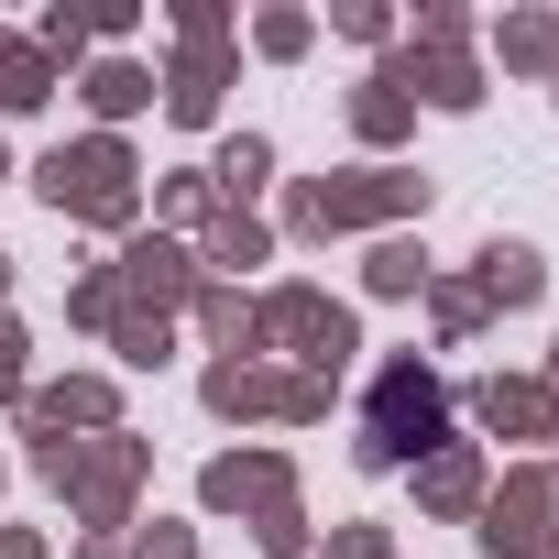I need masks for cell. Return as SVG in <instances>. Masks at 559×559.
<instances>
[{"label":"cell","instance_id":"1","mask_svg":"<svg viewBox=\"0 0 559 559\" xmlns=\"http://www.w3.org/2000/svg\"><path fill=\"white\" fill-rule=\"evenodd\" d=\"M439 417H450L439 373H428V362H384V373H373V406H362V461L395 472V461L439 450Z\"/></svg>","mask_w":559,"mask_h":559},{"label":"cell","instance_id":"2","mask_svg":"<svg viewBox=\"0 0 559 559\" xmlns=\"http://www.w3.org/2000/svg\"><path fill=\"white\" fill-rule=\"evenodd\" d=\"M143 461H154V450H143V439H121V428H110V439H34V472H45V483H67L88 526H121V504H132Z\"/></svg>","mask_w":559,"mask_h":559},{"label":"cell","instance_id":"3","mask_svg":"<svg viewBox=\"0 0 559 559\" xmlns=\"http://www.w3.org/2000/svg\"><path fill=\"white\" fill-rule=\"evenodd\" d=\"M34 176H45V198H56L67 219H99V230H121V219H132V198H143V187H132V154H121L110 132H88V143H56Z\"/></svg>","mask_w":559,"mask_h":559},{"label":"cell","instance_id":"4","mask_svg":"<svg viewBox=\"0 0 559 559\" xmlns=\"http://www.w3.org/2000/svg\"><path fill=\"white\" fill-rule=\"evenodd\" d=\"M395 209H428V176L373 165V176H319V187H297V198H286V230H297V241H330V230H362V219H395Z\"/></svg>","mask_w":559,"mask_h":559},{"label":"cell","instance_id":"5","mask_svg":"<svg viewBox=\"0 0 559 559\" xmlns=\"http://www.w3.org/2000/svg\"><path fill=\"white\" fill-rule=\"evenodd\" d=\"M252 341H286V352L308 362V384H330V373L352 362V308H330L319 286H286V297L252 308Z\"/></svg>","mask_w":559,"mask_h":559},{"label":"cell","instance_id":"6","mask_svg":"<svg viewBox=\"0 0 559 559\" xmlns=\"http://www.w3.org/2000/svg\"><path fill=\"white\" fill-rule=\"evenodd\" d=\"M559 472H515L493 504H483V548L493 559H559Z\"/></svg>","mask_w":559,"mask_h":559},{"label":"cell","instance_id":"7","mask_svg":"<svg viewBox=\"0 0 559 559\" xmlns=\"http://www.w3.org/2000/svg\"><path fill=\"white\" fill-rule=\"evenodd\" d=\"M110 274H121V308H132V319H165V297H198V252H187V241H165V230H154V241H132Z\"/></svg>","mask_w":559,"mask_h":559},{"label":"cell","instance_id":"8","mask_svg":"<svg viewBox=\"0 0 559 559\" xmlns=\"http://www.w3.org/2000/svg\"><path fill=\"white\" fill-rule=\"evenodd\" d=\"M198 493H209L219 515H230V504H252V526H263V515H286V504H297V472L274 461V450H230V461H209V483H198Z\"/></svg>","mask_w":559,"mask_h":559},{"label":"cell","instance_id":"9","mask_svg":"<svg viewBox=\"0 0 559 559\" xmlns=\"http://www.w3.org/2000/svg\"><path fill=\"white\" fill-rule=\"evenodd\" d=\"M537 286H548V263H537L526 241H493L483 274H472V297H483V308H537Z\"/></svg>","mask_w":559,"mask_h":559},{"label":"cell","instance_id":"10","mask_svg":"<svg viewBox=\"0 0 559 559\" xmlns=\"http://www.w3.org/2000/svg\"><path fill=\"white\" fill-rule=\"evenodd\" d=\"M219 88H230V56H219V45H187V56H176V78H165V110H176V121H209V110H219Z\"/></svg>","mask_w":559,"mask_h":559},{"label":"cell","instance_id":"11","mask_svg":"<svg viewBox=\"0 0 559 559\" xmlns=\"http://www.w3.org/2000/svg\"><path fill=\"white\" fill-rule=\"evenodd\" d=\"M417 504H428V515H472V504H483V461L439 439V450H428V472H417Z\"/></svg>","mask_w":559,"mask_h":559},{"label":"cell","instance_id":"12","mask_svg":"<svg viewBox=\"0 0 559 559\" xmlns=\"http://www.w3.org/2000/svg\"><path fill=\"white\" fill-rule=\"evenodd\" d=\"M472 417H483L493 439H526V428H559V406H548V384H504V373H493V384L472 395Z\"/></svg>","mask_w":559,"mask_h":559},{"label":"cell","instance_id":"13","mask_svg":"<svg viewBox=\"0 0 559 559\" xmlns=\"http://www.w3.org/2000/svg\"><path fill=\"white\" fill-rule=\"evenodd\" d=\"M209 406H219V417H263V406L286 417V373H263V362H241V352H230V362L209 373Z\"/></svg>","mask_w":559,"mask_h":559},{"label":"cell","instance_id":"14","mask_svg":"<svg viewBox=\"0 0 559 559\" xmlns=\"http://www.w3.org/2000/svg\"><path fill=\"white\" fill-rule=\"evenodd\" d=\"M23 406H34L45 439H67V428H110V384H88V373H78V384H45V395H23Z\"/></svg>","mask_w":559,"mask_h":559},{"label":"cell","instance_id":"15","mask_svg":"<svg viewBox=\"0 0 559 559\" xmlns=\"http://www.w3.org/2000/svg\"><path fill=\"white\" fill-rule=\"evenodd\" d=\"M45 99H56V67L23 34H0V110H45Z\"/></svg>","mask_w":559,"mask_h":559},{"label":"cell","instance_id":"16","mask_svg":"<svg viewBox=\"0 0 559 559\" xmlns=\"http://www.w3.org/2000/svg\"><path fill=\"white\" fill-rule=\"evenodd\" d=\"M78 88H88V110H99V121H132V110H143V99H154V78H143V67H132V56H110V67H88V78H78Z\"/></svg>","mask_w":559,"mask_h":559},{"label":"cell","instance_id":"17","mask_svg":"<svg viewBox=\"0 0 559 559\" xmlns=\"http://www.w3.org/2000/svg\"><path fill=\"white\" fill-rule=\"evenodd\" d=\"M406 121H417V99H406V88L373 67V78H362V99H352V132H362V143H395Z\"/></svg>","mask_w":559,"mask_h":559},{"label":"cell","instance_id":"18","mask_svg":"<svg viewBox=\"0 0 559 559\" xmlns=\"http://www.w3.org/2000/svg\"><path fill=\"white\" fill-rule=\"evenodd\" d=\"M263 176H274V143H263V132H241V143H219V165H209V187H219L230 209H241V198H252Z\"/></svg>","mask_w":559,"mask_h":559},{"label":"cell","instance_id":"19","mask_svg":"<svg viewBox=\"0 0 559 559\" xmlns=\"http://www.w3.org/2000/svg\"><path fill=\"white\" fill-rule=\"evenodd\" d=\"M504 67L548 78V67H559V23H548V12H504Z\"/></svg>","mask_w":559,"mask_h":559},{"label":"cell","instance_id":"20","mask_svg":"<svg viewBox=\"0 0 559 559\" xmlns=\"http://www.w3.org/2000/svg\"><path fill=\"white\" fill-rule=\"evenodd\" d=\"M362 286H373V297H417V286H428V252H417V241H373Z\"/></svg>","mask_w":559,"mask_h":559},{"label":"cell","instance_id":"21","mask_svg":"<svg viewBox=\"0 0 559 559\" xmlns=\"http://www.w3.org/2000/svg\"><path fill=\"white\" fill-rule=\"evenodd\" d=\"M209 263H263V219L219 209V219H209Z\"/></svg>","mask_w":559,"mask_h":559},{"label":"cell","instance_id":"22","mask_svg":"<svg viewBox=\"0 0 559 559\" xmlns=\"http://www.w3.org/2000/svg\"><path fill=\"white\" fill-rule=\"evenodd\" d=\"M198 319H209V341H252V308H241L230 286H209V297H198Z\"/></svg>","mask_w":559,"mask_h":559},{"label":"cell","instance_id":"23","mask_svg":"<svg viewBox=\"0 0 559 559\" xmlns=\"http://www.w3.org/2000/svg\"><path fill=\"white\" fill-rule=\"evenodd\" d=\"M165 352H176V330H165V319H132V308H121V362H165Z\"/></svg>","mask_w":559,"mask_h":559},{"label":"cell","instance_id":"24","mask_svg":"<svg viewBox=\"0 0 559 559\" xmlns=\"http://www.w3.org/2000/svg\"><path fill=\"white\" fill-rule=\"evenodd\" d=\"M252 45H263V56H308V12H263Z\"/></svg>","mask_w":559,"mask_h":559},{"label":"cell","instance_id":"25","mask_svg":"<svg viewBox=\"0 0 559 559\" xmlns=\"http://www.w3.org/2000/svg\"><path fill=\"white\" fill-rule=\"evenodd\" d=\"M428 297H439V330H450V341L483 319V297H472V286H439V274H428Z\"/></svg>","mask_w":559,"mask_h":559},{"label":"cell","instance_id":"26","mask_svg":"<svg viewBox=\"0 0 559 559\" xmlns=\"http://www.w3.org/2000/svg\"><path fill=\"white\" fill-rule=\"evenodd\" d=\"M252 537H263V548H274V559H297V548H308V515H297V504H286V515H263V526H252Z\"/></svg>","mask_w":559,"mask_h":559},{"label":"cell","instance_id":"27","mask_svg":"<svg viewBox=\"0 0 559 559\" xmlns=\"http://www.w3.org/2000/svg\"><path fill=\"white\" fill-rule=\"evenodd\" d=\"M330 559H395V548H384V526H341V537H330Z\"/></svg>","mask_w":559,"mask_h":559},{"label":"cell","instance_id":"28","mask_svg":"<svg viewBox=\"0 0 559 559\" xmlns=\"http://www.w3.org/2000/svg\"><path fill=\"white\" fill-rule=\"evenodd\" d=\"M132 559H198V537H187V526H143V548H132Z\"/></svg>","mask_w":559,"mask_h":559},{"label":"cell","instance_id":"29","mask_svg":"<svg viewBox=\"0 0 559 559\" xmlns=\"http://www.w3.org/2000/svg\"><path fill=\"white\" fill-rule=\"evenodd\" d=\"M12 395H23V330L0 319V406H12Z\"/></svg>","mask_w":559,"mask_h":559},{"label":"cell","instance_id":"30","mask_svg":"<svg viewBox=\"0 0 559 559\" xmlns=\"http://www.w3.org/2000/svg\"><path fill=\"white\" fill-rule=\"evenodd\" d=\"M0 559H45V537H0Z\"/></svg>","mask_w":559,"mask_h":559},{"label":"cell","instance_id":"31","mask_svg":"<svg viewBox=\"0 0 559 559\" xmlns=\"http://www.w3.org/2000/svg\"><path fill=\"white\" fill-rule=\"evenodd\" d=\"M78 559H121V537H88V548H78Z\"/></svg>","mask_w":559,"mask_h":559},{"label":"cell","instance_id":"32","mask_svg":"<svg viewBox=\"0 0 559 559\" xmlns=\"http://www.w3.org/2000/svg\"><path fill=\"white\" fill-rule=\"evenodd\" d=\"M0 297H12V252H0Z\"/></svg>","mask_w":559,"mask_h":559},{"label":"cell","instance_id":"33","mask_svg":"<svg viewBox=\"0 0 559 559\" xmlns=\"http://www.w3.org/2000/svg\"><path fill=\"white\" fill-rule=\"evenodd\" d=\"M0 176H12V154H0Z\"/></svg>","mask_w":559,"mask_h":559}]
</instances>
